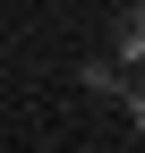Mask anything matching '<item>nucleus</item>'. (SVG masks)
I'll use <instances>...</instances> for the list:
<instances>
[{"instance_id": "nucleus-1", "label": "nucleus", "mask_w": 145, "mask_h": 153, "mask_svg": "<svg viewBox=\"0 0 145 153\" xmlns=\"http://www.w3.org/2000/svg\"><path fill=\"white\" fill-rule=\"evenodd\" d=\"M128 102H137V119H145V76H137V85H128Z\"/></svg>"}]
</instances>
